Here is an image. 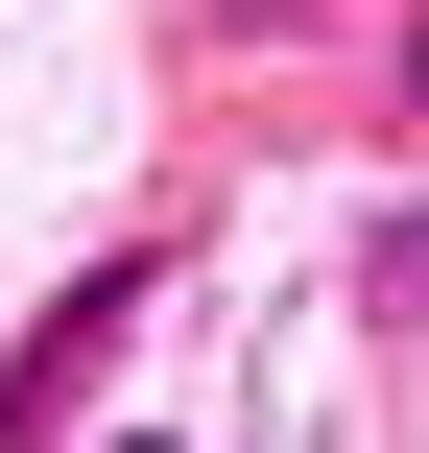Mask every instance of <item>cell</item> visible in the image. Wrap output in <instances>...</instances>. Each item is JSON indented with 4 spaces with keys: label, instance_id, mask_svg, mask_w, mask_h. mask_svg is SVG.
Returning a JSON list of instances; mask_svg holds the SVG:
<instances>
[{
    "label": "cell",
    "instance_id": "1",
    "mask_svg": "<svg viewBox=\"0 0 429 453\" xmlns=\"http://www.w3.org/2000/svg\"><path fill=\"white\" fill-rule=\"evenodd\" d=\"M406 96H429V48H406Z\"/></svg>",
    "mask_w": 429,
    "mask_h": 453
}]
</instances>
